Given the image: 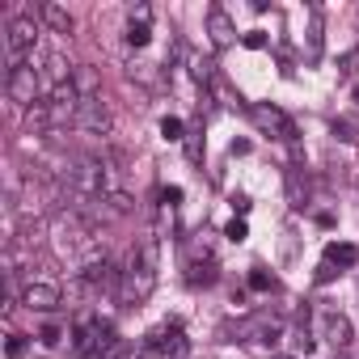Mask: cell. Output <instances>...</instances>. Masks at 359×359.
<instances>
[{
	"instance_id": "18",
	"label": "cell",
	"mask_w": 359,
	"mask_h": 359,
	"mask_svg": "<svg viewBox=\"0 0 359 359\" xmlns=\"http://www.w3.org/2000/svg\"><path fill=\"white\" fill-rule=\"evenodd\" d=\"M321 55V13L313 9V26H309V60Z\"/></svg>"
},
{
	"instance_id": "26",
	"label": "cell",
	"mask_w": 359,
	"mask_h": 359,
	"mask_svg": "<svg viewBox=\"0 0 359 359\" xmlns=\"http://www.w3.org/2000/svg\"><path fill=\"white\" fill-rule=\"evenodd\" d=\"M224 237H229V241H245V237H250V229H245V220H233V224L224 229Z\"/></svg>"
},
{
	"instance_id": "16",
	"label": "cell",
	"mask_w": 359,
	"mask_h": 359,
	"mask_svg": "<svg viewBox=\"0 0 359 359\" xmlns=\"http://www.w3.org/2000/svg\"><path fill=\"white\" fill-rule=\"evenodd\" d=\"M334 135L346 144H359V118H334Z\"/></svg>"
},
{
	"instance_id": "5",
	"label": "cell",
	"mask_w": 359,
	"mask_h": 359,
	"mask_svg": "<svg viewBox=\"0 0 359 359\" xmlns=\"http://www.w3.org/2000/svg\"><path fill=\"white\" fill-rule=\"evenodd\" d=\"M5 93H9V102H13V106H22V110H34V106H39V97H43L39 68H34V64H22V68H13V72L5 76Z\"/></svg>"
},
{
	"instance_id": "20",
	"label": "cell",
	"mask_w": 359,
	"mask_h": 359,
	"mask_svg": "<svg viewBox=\"0 0 359 359\" xmlns=\"http://www.w3.org/2000/svg\"><path fill=\"white\" fill-rule=\"evenodd\" d=\"M26 351H30V338H26V334H9V342H5V355H9V359H22Z\"/></svg>"
},
{
	"instance_id": "1",
	"label": "cell",
	"mask_w": 359,
	"mask_h": 359,
	"mask_svg": "<svg viewBox=\"0 0 359 359\" xmlns=\"http://www.w3.org/2000/svg\"><path fill=\"white\" fill-rule=\"evenodd\" d=\"M72 351H76L81 359H114V355L123 351V342H118L114 325H106V321H97L93 313H85V317L76 321V330H72Z\"/></svg>"
},
{
	"instance_id": "27",
	"label": "cell",
	"mask_w": 359,
	"mask_h": 359,
	"mask_svg": "<svg viewBox=\"0 0 359 359\" xmlns=\"http://www.w3.org/2000/svg\"><path fill=\"white\" fill-rule=\"evenodd\" d=\"M355 64H359V55L351 51V55H342V68H338V72H342V76H351V72H355Z\"/></svg>"
},
{
	"instance_id": "10",
	"label": "cell",
	"mask_w": 359,
	"mask_h": 359,
	"mask_svg": "<svg viewBox=\"0 0 359 359\" xmlns=\"http://www.w3.org/2000/svg\"><path fill=\"white\" fill-rule=\"evenodd\" d=\"M208 39H212V47H233V39H237V26H233V18L220 9V5H212L208 9Z\"/></svg>"
},
{
	"instance_id": "9",
	"label": "cell",
	"mask_w": 359,
	"mask_h": 359,
	"mask_svg": "<svg viewBox=\"0 0 359 359\" xmlns=\"http://www.w3.org/2000/svg\"><path fill=\"white\" fill-rule=\"evenodd\" d=\"M321 330H325V342H330L334 351H346V346L355 342L351 321H346L342 313H334V309H325V313H321Z\"/></svg>"
},
{
	"instance_id": "8",
	"label": "cell",
	"mask_w": 359,
	"mask_h": 359,
	"mask_svg": "<svg viewBox=\"0 0 359 359\" xmlns=\"http://www.w3.org/2000/svg\"><path fill=\"white\" fill-rule=\"evenodd\" d=\"M22 304L34 309V313H55L64 304V292L55 283H26L22 287Z\"/></svg>"
},
{
	"instance_id": "17",
	"label": "cell",
	"mask_w": 359,
	"mask_h": 359,
	"mask_svg": "<svg viewBox=\"0 0 359 359\" xmlns=\"http://www.w3.org/2000/svg\"><path fill=\"white\" fill-rule=\"evenodd\" d=\"M161 135H165L169 144H177V140H187V127H182V118H173V114H165V118H161Z\"/></svg>"
},
{
	"instance_id": "15",
	"label": "cell",
	"mask_w": 359,
	"mask_h": 359,
	"mask_svg": "<svg viewBox=\"0 0 359 359\" xmlns=\"http://www.w3.org/2000/svg\"><path fill=\"white\" fill-rule=\"evenodd\" d=\"M187 283H191V287H212V283H216V262H212V258H203V262H199V258H191Z\"/></svg>"
},
{
	"instance_id": "24",
	"label": "cell",
	"mask_w": 359,
	"mask_h": 359,
	"mask_svg": "<svg viewBox=\"0 0 359 359\" xmlns=\"http://www.w3.org/2000/svg\"><path fill=\"white\" fill-rule=\"evenodd\" d=\"M156 199H161V208H165V212H173L177 203H182V191H177V187H165V191H161Z\"/></svg>"
},
{
	"instance_id": "12",
	"label": "cell",
	"mask_w": 359,
	"mask_h": 359,
	"mask_svg": "<svg viewBox=\"0 0 359 359\" xmlns=\"http://www.w3.org/2000/svg\"><path fill=\"white\" fill-rule=\"evenodd\" d=\"M287 203L300 212V208H309V177H304V169L300 165H292L287 169Z\"/></svg>"
},
{
	"instance_id": "3",
	"label": "cell",
	"mask_w": 359,
	"mask_h": 359,
	"mask_svg": "<svg viewBox=\"0 0 359 359\" xmlns=\"http://www.w3.org/2000/svg\"><path fill=\"white\" fill-rule=\"evenodd\" d=\"M152 287H156V271H152V266H144V262L135 258V250H131V254H127V262H123L118 300H123L127 309H135V304H144V300L152 296Z\"/></svg>"
},
{
	"instance_id": "28",
	"label": "cell",
	"mask_w": 359,
	"mask_h": 359,
	"mask_svg": "<svg viewBox=\"0 0 359 359\" xmlns=\"http://www.w3.org/2000/svg\"><path fill=\"white\" fill-rule=\"evenodd\" d=\"M355 102H359V85H355Z\"/></svg>"
},
{
	"instance_id": "4",
	"label": "cell",
	"mask_w": 359,
	"mask_h": 359,
	"mask_svg": "<svg viewBox=\"0 0 359 359\" xmlns=\"http://www.w3.org/2000/svg\"><path fill=\"white\" fill-rule=\"evenodd\" d=\"M140 346H144V355H152V359H187V351H191V342H187V334H182V325H177V321L152 325Z\"/></svg>"
},
{
	"instance_id": "7",
	"label": "cell",
	"mask_w": 359,
	"mask_h": 359,
	"mask_svg": "<svg viewBox=\"0 0 359 359\" xmlns=\"http://www.w3.org/2000/svg\"><path fill=\"white\" fill-rule=\"evenodd\" d=\"M110 106H106V97L102 93H93V97H81V110H76V127L81 131H89V135H110Z\"/></svg>"
},
{
	"instance_id": "11",
	"label": "cell",
	"mask_w": 359,
	"mask_h": 359,
	"mask_svg": "<svg viewBox=\"0 0 359 359\" xmlns=\"http://www.w3.org/2000/svg\"><path fill=\"white\" fill-rule=\"evenodd\" d=\"M148 18H152V9H148V5H135V9H131V18H127V30H123L127 47H148V39H152V30H148Z\"/></svg>"
},
{
	"instance_id": "6",
	"label": "cell",
	"mask_w": 359,
	"mask_h": 359,
	"mask_svg": "<svg viewBox=\"0 0 359 359\" xmlns=\"http://www.w3.org/2000/svg\"><path fill=\"white\" fill-rule=\"evenodd\" d=\"M250 118H254V127H258L262 135H271V140H283V144H292V140H296V123H292L279 106L254 102V106H250Z\"/></svg>"
},
{
	"instance_id": "30",
	"label": "cell",
	"mask_w": 359,
	"mask_h": 359,
	"mask_svg": "<svg viewBox=\"0 0 359 359\" xmlns=\"http://www.w3.org/2000/svg\"><path fill=\"white\" fill-rule=\"evenodd\" d=\"M338 359H346V355H338Z\"/></svg>"
},
{
	"instance_id": "22",
	"label": "cell",
	"mask_w": 359,
	"mask_h": 359,
	"mask_svg": "<svg viewBox=\"0 0 359 359\" xmlns=\"http://www.w3.org/2000/svg\"><path fill=\"white\" fill-rule=\"evenodd\" d=\"M271 287H275V279H271L262 266H254V271H250V292H271Z\"/></svg>"
},
{
	"instance_id": "14",
	"label": "cell",
	"mask_w": 359,
	"mask_h": 359,
	"mask_svg": "<svg viewBox=\"0 0 359 359\" xmlns=\"http://www.w3.org/2000/svg\"><path fill=\"white\" fill-rule=\"evenodd\" d=\"M321 262H330L334 271H338V266H355V262H359V250L346 245V241H334V245H325V258H321Z\"/></svg>"
},
{
	"instance_id": "23",
	"label": "cell",
	"mask_w": 359,
	"mask_h": 359,
	"mask_svg": "<svg viewBox=\"0 0 359 359\" xmlns=\"http://www.w3.org/2000/svg\"><path fill=\"white\" fill-rule=\"evenodd\" d=\"M292 342H296V355H313V334H309V325H300V330L292 334Z\"/></svg>"
},
{
	"instance_id": "13",
	"label": "cell",
	"mask_w": 359,
	"mask_h": 359,
	"mask_svg": "<svg viewBox=\"0 0 359 359\" xmlns=\"http://www.w3.org/2000/svg\"><path fill=\"white\" fill-rule=\"evenodd\" d=\"M39 18L55 30V34H72V13L64 5H55V0H47V5H39Z\"/></svg>"
},
{
	"instance_id": "19",
	"label": "cell",
	"mask_w": 359,
	"mask_h": 359,
	"mask_svg": "<svg viewBox=\"0 0 359 359\" xmlns=\"http://www.w3.org/2000/svg\"><path fill=\"white\" fill-rule=\"evenodd\" d=\"M39 342H43V346H60V342H64V325H60V321H47V325L39 330Z\"/></svg>"
},
{
	"instance_id": "2",
	"label": "cell",
	"mask_w": 359,
	"mask_h": 359,
	"mask_svg": "<svg viewBox=\"0 0 359 359\" xmlns=\"http://www.w3.org/2000/svg\"><path fill=\"white\" fill-rule=\"evenodd\" d=\"M34 43H39V22H34L30 13L13 18V22H9V30H5V76H9L13 68L30 64Z\"/></svg>"
},
{
	"instance_id": "21",
	"label": "cell",
	"mask_w": 359,
	"mask_h": 359,
	"mask_svg": "<svg viewBox=\"0 0 359 359\" xmlns=\"http://www.w3.org/2000/svg\"><path fill=\"white\" fill-rule=\"evenodd\" d=\"M127 76H131V81H144V85H152V81H156V72H152V64H144V60H135V64L127 68Z\"/></svg>"
},
{
	"instance_id": "29",
	"label": "cell",
	"mask_w": 359,
	"mask_h": 359,
	"mask_svg": "<svg viewBox=\"0 0 359 359\" xmlns=\"http://www.w3.org/2000/svg\"><path fill=\"white\" fill-rule=\"evenodd\" d=\"M271 359H287V355H271Z\"/></svg>"
},
{
	"instance_id": "25",
	"label": "cell",
	"mask_w": 359,
	"mask_h": 359,
	"mask_svg": "<svg viewBox=\"0 0 359 359\" xmlns=\"http://www.w3.org/2000/svg\"><path fill=\"white\" fill-rule=\"evenodd\" d=\"M241 43H245L250 51H262V47H266V30H250V34H241Z\"/></svg>"
}]
</instances>
